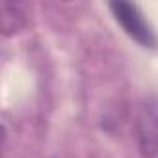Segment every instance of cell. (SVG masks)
Wrapping results in <instances>:
<instances>
[{
	"label": "cell",
	"instance_id": "cell-2",
	"mask_svg": "<svg viewBox=\"0 0 158 158\" xmlns=\"http://www.w3.org/2000/svg\"><path fill=\"white\" fill-rule=\"evenodd\" d=\"M112 15L117 21V24L141 47L152 48L156 47V37L154 32L151 30V26L147 24V21L143 19L141 11L138 10V6L130 4V2H112L110 4Z\"/></svg>",
	"mask_w": 158,
	"mask_h": 158
},
{
	"label": "cell",
	"instance_id": "cell-1",
	"mask_svg": "<svg viewBox=\"0 0 158 158\" xmlns=\"http://www.w3.org/2000/svg\"><path fill=\"white\" fill-rule=\"evenodd\" d=\"M136 138L143 158L158 156V99L149 97L141 102L136 117Z\"/></svg>",
	"mask_w": 158,
	"mask_h": 158
}]
</instances>
